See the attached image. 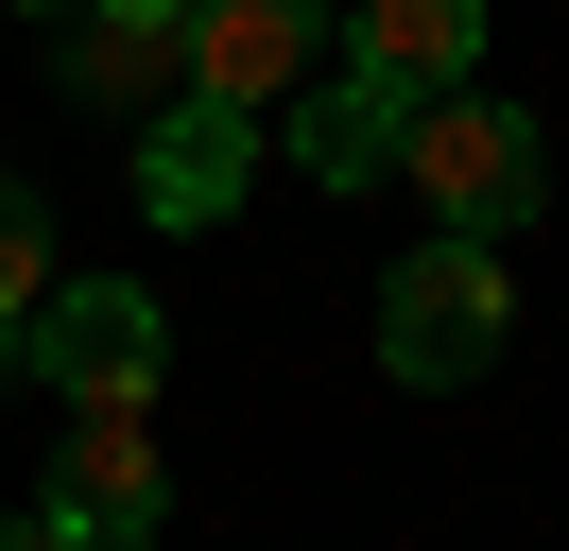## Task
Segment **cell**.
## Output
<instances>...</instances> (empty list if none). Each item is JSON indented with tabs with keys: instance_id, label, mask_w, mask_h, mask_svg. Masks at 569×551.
I'll return each instance as SVG.
<instances>
[{
	"instance_id": "1",
	"label": "cell",
	"mask_w": 569,
	"mask_h": 551,
	"mask_svg": "<svg viewBox=\"0 0 569 551\" xmlns=\"http://www.w3.org/2000/svg\"><path fill=\"white\" fill-rule=\"evenodd\" d=\"M500 344H518V276H500V241H415V259L380 276V362L415 379V397H466Z\"/></svg>"
},
{
	"instance_id": "2",
	"label": "cell",
	"mask_w": 569,
	"mask_h": 551,
	"mask_svg": "<svg viewBox=\"0 0 569 551\" xmlns=\"http://www.w3.org/2000/svg\"><path fill=\"white\" fill-rule=\"evenodd\" d=\"M397 172L431 190V241H500V224H535V121H518V103H483V87L415 103V121H397Z\"/></svg>"
},
{
	"instance_id": "3",
	"label": "cell",
	"mask_w": 569,
	"mask_h": 551,
	"mask_svg": "<svg viewBox=\"0 0 569 551\" xmlns=\"http://www.w3.org/2000/svg\"><path fill=\"white\" fill-rule=\"evenodd\" d=\"M156 344H173V328H156L139 276H52V310L18 328V362H36L70 413H139L156 397Z\"/></svg>"
},
{
	"instance_id": "4",
	"label": "cell",
	"mask_w": 569,
	"mask_h": 551,
	"mask_svg": "<svg viewBox=\"0 0 569 551\" xmlns=\"http://www.w3.org/2000/svg\"><path fill=\"white\" fill-rule=\"evenodd\" d=\"M190 103H224V121H277L293 87L328 69V0H190Z\"/></svg>"
},
{
	"instance_id": "5",
	"label": "cell",
	"mask_w": 569,
	"mask_h": 551,
	"mask_svg": "<svg viewBox=\"0 0 569 551\" xmlns=\"http://www.w3.org/2000/svg\"><path fill=\"white\" fill-rule=\"evenodd\" d=\"M156 500H173L156 413H70V431H52V534H70V551H139Z\"/></svg>"
},
{
	"instance_id": "6",
	"label": "cell",
	"mask_w": 569,
	"mask_h": 551,
	"mask_svg": "<svg viewBox=\"0 0 569 551\" xmlns=\"http://www.w3.org/2000/svg\"><path fill=\"white\" fill-rule=\"evenodd\" d=\"M328 34H346V87H380V103H449L466 52H483V0H328Z\"/></svg>"
},
{
	"instance_id": "7",
	"label": "cell",
	"mask_w": 569,
	"mask_h": 551,
	"mask_svg": "<svg viewBox=\"0 0 569 551\" xmlns=\"http://www.w3.org/2000/svg\"><path fill=\"white\" fill-rule=\"evenodd\" d=\"M190 0H70V34H52V69H70L87 103H156V87H190Z\"/></svg>"
},
{
	"instance_id": "8",
	"label": "cell",
	"mask_w": 569,
	"mask_h": 551,
	"mask_svg": "<svg viewBox=\"0 0 569 551\" xmlns=\"http://www.w3.org/2000/svg\"><path fill=\"white\" fill-rule=\"evenodd\" d=\"M242 156H259V121H224V103H173V121H156V156H139V207H156V224H224Z\"/></svg>"
},
{
	"instance_id": "9",
	"label": "cell",
	"mask_w": 569,
	"mask_h": 551,
	"mask_svg": "<svg viewBox=\"0 0 569 551\" xmlns=\"http://www.w3.org/2000/svg\"><path fill=\"white\" fill-rule=\"evenodd\" d=\"M397 121H415V103L346 87V69H311V87H293V156H311L328 190H362V172H397Z\"/></svg>"
},
{
	"instance_id": "10",
	"label": "cell",
	"mask_w": 569,
	"mask_h": 551,
	"mask_svg": "<svg viewBox=\"0 0 569 551\" xmlns=\"http://www.w3.org/2000/svg\"><path fill=\"white\" fill-rule=\"evenodd\" d=\"M36 310H52V207L0 172V362H18V328H36Z\"/></svg>"
},
{
	"instance_id": "11",
	"label": "cell",
	"mask_w": 569,
	"mask_h": 551,
	"mask_svg": "<svg viewBox=\"0 0 569 551\" xmlns=\"http://www.w3.org/2000/svg\"><path fill=\"white\" fill-rule=\"evenodd\" d=\"M0 551H70V534H52V517H0Z\"/></svg>"
},
{
	"instance_id": "12",
	"label": "cell",
	"mask_w": 569,
	"mask_h": 551,
	"mask_svg": "<svg viewBox=\"0 0 569 551\" xmlns=\"http://www.w3.org/2000/svg\"><path fill=\"white\" fill-rule=\"evenodd\" d=\"M36 18H70V0H36Z\"/></svg>"
}]
</instances>
